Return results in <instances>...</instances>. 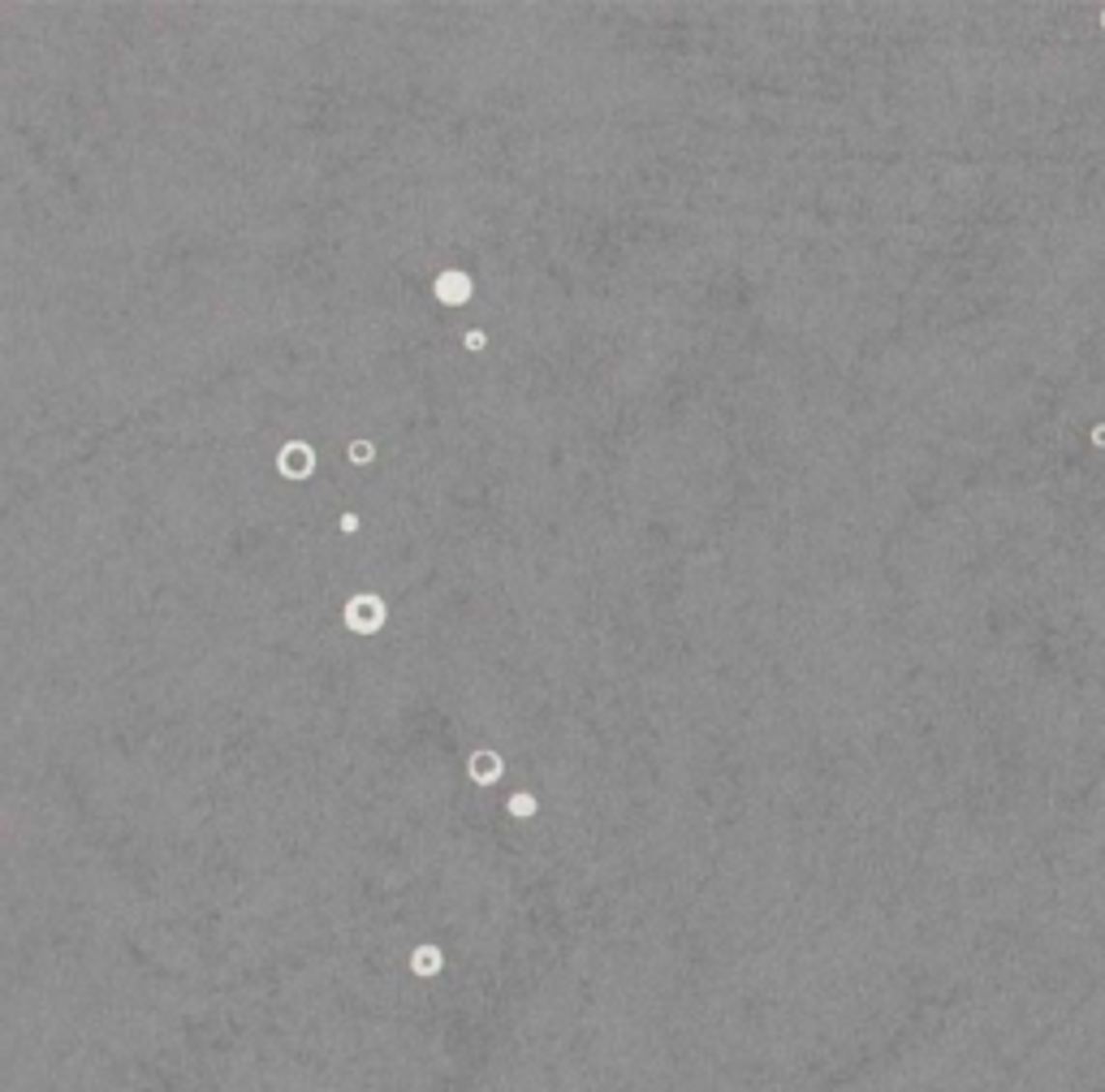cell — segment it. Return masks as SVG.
<instances>
[{"label":"cell","mask_w":1105,"mask_h":1092,"mask_svg":"<svg viewBox=\"0 0 1105 1092\" xmlns=\"http://www.w3.org/2000/svg\"><path fill=\"white\" fill-rule=\"evenodd\" d=\"M341 622H346L350 631H359V635H376L380 626L389 622V605L376 596V591H359V596L346 600V609H341Z\"/></svg>","instance_id":"obj_1"},{"label":"cell","mask_w":1105,"mask_h":1092,"mask_svg":"<svg viewBox=\"0 0 1105 1092\" xmlns=\"http://www.w3.org/2000/svg\"><path fill=\"white\" fill-rule=\"evenodd\" d=\"M432 294H436V302H445V307H467L471 294H476V281H471V273H462V268H445V273L432 281Z\"/></svg>","instance_id":"obj_2"},{"label":"cell","mask_w":1105,"mask_h":1092,"mask_svg":"<svg viewBox=\"0 0 1105 1092\" xmlns=\"http://www.w3.org/2000/svg\"><path fill=\"white\" fill-rule=\"evenodd\" d=\"M276 471L285 479H311L315 475V449L307 441H285L281 453H276Z\"/></svg>","instance_id":"obj_3"},{"label":"cell","mask_w":1105,"mask_h":1092,"mask_svg":"<svg viewBox=\"0 0 1105 1092\" xmlns=\"http://www.w3.org/2000/svg\"><path fill=\"white\" fill-rule=\"evenodd\" d=\"M467 773H471V782H476V786H497L501 773H506V764H501V756L492 752V747H480V752H471Z\"/></svg>","instance_id":"obj_4"},{"label":"cell","mask_w":1105,"mask_h":1092,"mask_svg":"<svg viewBox=\"0 0 1105 1092\" xmlns=\"http://www.w3.org/2000/svg\"><path fill=\"white\" fill-rule=\"evenodd\" d=\"M441 967H445L441 946H415L411 950V971H415V976L432 980V976H441Z\"/></svg>","instance_id":"obj_5"},{"label":"cell","mask_w":1105,"mask_h":1092,"mask_svg":"<svg viewBox=\"0 0 1105 1092\" xmlns=\"http://www.w3.org/2000/svg\"><path fill=\"white\" fill-rule=\"evenodd\" d=\"M506 808H509V817H514V820H532L536 812H540V803H536V794H532V790H514V794H509Z\"/></svg>","instance_id":"obj_6"},{"label":"cell","mask_w":1105,"mask_h":1092,"mask_svg":"<svg viewBox=\"0 0 1105 1092\" xmlns=\"http://www.w3.org/2000/svg\"><path fill=\"white\" fill-rule=\"evenodd\" d=\"M346 458L355 462V467H371V462H376V445L359 437V441H350V445H346Z\"/></svg>","instance_id":"obj_7"},{"label":"cell","mask_w":1105,"mask_h":1092,"mask_svg":"<svg viewBox=\"0 0 1105 1092\" xmlns=\"http://www.w3.org/2000/svg\"><path fill=\"white\" fill-rule=\"evenodd\" d=\"M462 346H467V350H484V346H488V337H484L480 329H471L467 337H462Z\"/></svg>","instance_id":"obj_8"},{"label":"cell","mask_w":1105,"mask_h":1092,"mask_svg":"<svg viewBox=\"0 0 1105 1092\" xmlns=\"http://www.w3.org/2000/svg\"><path fill=\"white\" fill-rule=\"evenodd\" d=\"M341 532H346V535H355V532H359V514H355V510L341 514Z\"/></svg>","instance_id":"obj_9"},{"label":"cell","mask_w":1105,"mask_h":1092,"mask_svg":"<svg viewBox=\"0 0 1105 1092\" xmlns=\"http://www.w3.org/2000/svg\"><path fill=\"white\" fill-rule=\"evenodd\" d=\"M1092 441H1097V445H1105V423H1101L1097 432H1092Z\"/></svg>","instance_id":"obj_10"}]
</instances>
